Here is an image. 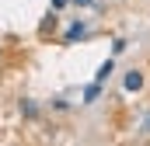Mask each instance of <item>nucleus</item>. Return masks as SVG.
<instances>
[{"mask_svg": "<svg viewBox=\"0 0 150 146\" xmlns=\"http://www.w3.org/2000/svg\"><path fill=\"white\" fill-rule=\"evenodd\" d=\"M143 132H150V118H147V122H143Z\"/></svg>", "mask_w": 150, "mask_h": 146, "instance_id": "8", "label": "nucleus"}, {"mask_svg": "<svg viewBox=\"0 0 150 146\" xmlns=\"http://www.w3.org/2000/svg\"><path fill=\"white\" fill-rule=\"evenodd\" d=\"M67 4H70V0H52V7H56V11H59V7H67Z\"/></svg>", "mask_w": 150, "mask_h": 146, "instance_id": "6", "label": "nucleus"}, {"mask_svg": "<svg viewBox=\"0 0 150 146\" xmlns=\"http://www.w3.org/2000/svg\"><path fill=\"white\" fill-rule=\"evenodd\" d=\"M21 111H25L28 118H35V115H38V111H35V105H32V101H21Z\"/></svg>", "mask_w": 150, "mask_h": 146, "instance_id": "5", "label": "nucleus"}, {"mask_svg": "<svg viewBox=\"0 0 150 146\" xmlns=\"http://www.w3.org/2000/svg\"><path fill=\"white\" fill-rule=\"evenodd\" d=\"M98 94H101V84H91V87L84 91V105H91V101H98Z\"/></svg>", "mask_w": 150, "mask_h": 146, "instance_id": "4", "label": "nucleus"}, {"mask_svg": "<svg viewBox=\"0 0 150 146\" xmlns=\"http://www.w3.org/2000/svg\"><path fill=\"white\" fill-rule=\"evenodd\" d=\"M80 35H87V25H84V21H77V25H70V32H67V38L74 42V38H80Z\"/></svg>", "mask_w": 150, "mask_h": 146, "instance_id": "3", "label": "nucleus"}, {"mask_svg": "<svg viewBox=\"0 0 150 146\" xmlns=\"http://www.w3.org/2000/svg\"><path fill=\"white\" fill-rule=\"evenodd\" d=\"M122 87H126V91H140V87H143V73H140V70H129L126 80H122Z\"/></svg>", "mask_w": 150, "mask_h": 146, "instance_id": "1", "label": "nucleus"}, {"mask_svg": "<svg viewBox=\"0 0 150 146\" xmlns=\"http://www.w3.org/2000/svg\"><path fill=\"white\" fill-rule=\"evenodd\" d=\"M77 7H91V4H94V0H74Z\"/></svg>", "mask_w": 150, "mask_h": 146, "instance_id": "7", "label": "nucleus"}, {"mask_svg": "<svg viewBox=\"0 0 150 146\" xmlns=\"http://www.w3.org/2000/svg\"><path fill=\"white\" fill-rule=\"evenodd\" d=\"M112 73H115V59H105V63L98 66V73H94V84H105Z\"/></svg>", "mask_w": 150, "mask_h": 146, "instance_id": "2", "label": "nucleus"}]
</instances>
